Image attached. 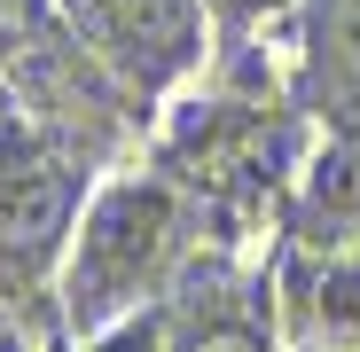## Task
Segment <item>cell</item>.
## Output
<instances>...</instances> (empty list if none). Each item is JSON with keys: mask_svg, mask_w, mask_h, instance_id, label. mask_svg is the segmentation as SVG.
I'll list each match as a JSON object with an SVG mask.
<instances>
[{"mask_svg": "<svg viewBox=\"0 0 360 352\" xmlns=\"http://www.w3.org/2000/svg\"><path fill=\"white\" fill-rule=\"evenodd\" d=\"M55 24L86 63L141 110L188 94L219 55L204 0H55Z\"/></svg>", "mask_w": 360, "mask_h": 352, "instance_id": "obj_4", "label": "cell"}, {"mask_svg": "<svg viewBox=\"0 0 360 352\" xmlns=\"http://www.w3.org/2000/svg\"><path fill=\"white\" fill-rule=\"evenodd\" d=\"M297 102L337 133H360V0H297Z\"/></svg>", "mask_w": 360, "mask_h": 352, "instance_id": "obj_7", "label": "cell"}, {"mask_svg": "<svg viewBox=\"0 0 360 352\" xmlns=\"http://www.w3.org/2000/svg\"><path fill=\"white\" fill-rule=\"evenodd\" d=\"M0 352H24V344H16V337H8V329H0Z\"/></svg>", "mask_w": 360, "mask_h": 352, "instance_id": "obj_10", "label": "cell"}, {"mask_svg": "<svg viewBox=\"0 0 360 352\" xmlns=\"http://www.w3.org/2000/svg\"><path fill=\"white\" fill-rule=\"evenodd\" d=\"M274 235H282V251H345V243H360V133H337V126L314 133Z\"/></svg>", "mask_w": 360, "mask_h": 352, "instance_id": "obj_6", "label": "cell"}, {"mask_svg": "<svg viewBox=\"0 0 360 352\" xmlns=\"http://www.w3.org/2000/svg\"><path fill=\"white\" fill-rule=\"evenodd\" d=\"M219 63H259V39H274L282 24H297V0H204Z\"/></svg>", "mask_w": 360, "mask_h": 352, "instance_id": "obj_8", "label": "cell"}, {"mask_svg": "<svg viewBox=\"0 0 360 352\" xmlns=\"http://www.w3.org/2000/svg\"><path fill=\"white\" fill-rule=\"evenodd\" d=\"M204 211L180 196V181L165 164H134L94 181L79 235L63 251L55 298H63V329L71 337H102L117 321H134L149 306L172 298V282L204 259Z\"/></svg>", "mask_w": 360, "mask_h": 352, "instance_id": "obj_2", "label": "cell"}, {"mask_svg": "<svg viewBox=\"0 0 360 352\" xmlns=\"http://www.w3.org/2000/svg\"><path fill=\"white\" fill-rule=\"evenodd\" d=\"M266 298H274L282 344L360 352V243H345V251H274Z\"/></svg>", "mask_w": 360, "mask_h": 352, "instance_id": "obj_5", "label": "cell"}, {"mask_svg": "<svg viewBox=\"0 0 360 352\" xmlns=\"http://www.w3.org/2000/svg\"><path fill=\"white\" fill-rule=\"evenodd\" d=\"M297 110L306 102H274L266 94L259 63H227L219 86H196V94L165 102L149 164H165L180 181V196L204 211V235L219 251L251 243L266 219L282 227L297 164H306V149H314V133H306Z\"/></svg>", "mask_w": 360, "mask_h": 352, "instance_id": "obj_1", "label": "cell"}, {"mask_svg": "<svg viewBox=\"0 0 360 352\" xmlns=\"http://www.w3.org/2000/svg\"><path fill=\"white\" fill-rule=\"evenodd\" d=\"M86 196L94 157L39 110H0V298L55 289Z\"/></svg>", "mask_w": 360, "mask_h": 352, "instance_id": "obj_3", "label": "cell"}, {"mask_svg": "<svg viewBox=\"0 0 360 352\" xmlns=\"http://www.w3.org/2000/svg\"><path fill=\"white\" fill-rule=\"evenodd\" d=\"M55 16V0H0V55H24Z\"/></svg>", "mask_w": 360, "mask_h": 352, "instance_id": "obj_9", "label": "cell"}]
</instances>
